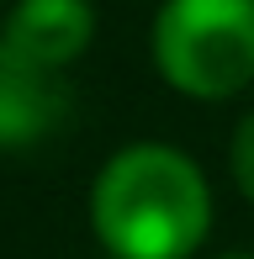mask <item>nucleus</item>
I'll use <instances>...</instances> for the list:
<instances>
[{
    "label": "nucleus",
    "instance_id": "1",
    "mask_svg": "<svg viewBox=\"0 0 254 259\" xmlns=\"http://www.w3.org/2000/svg\"><path fill=\"white\" fill-rule=\"evenodd\" d=\"M90 228L111 259H191L212 233V185L170 143H127L96 169Z\"/></svg>",
    "mask_w": 254,
    "mask_h": 259
},
{
    "label": "nucleus",
    "instance_id": "2",
    "mask_svg": "<svg viewBox=\"0 0 254 259\" xmlns=\"http://www.w3.org/2000/svg\"><path fill=\"white\" fill-rule=\"evenodd\" d=\"M148 48L170 90L228 101L254 79V0H164Z\"/></svg>",
    "mask_w": 254,
    "mask_h": 259
},
{
    "label": "nucleus",
    "instance_id": "3",
    "mask_svg": "<svg viewBox=\"0 0 254 259\" xmlns=\"http://www.w3.org/2000/svg\"><path fill=\"white\" fill-rule=\"evenodd\" d=\"M69 116L64 69H48L0 37V148H37Z\"/></svg>",
    "mask_w": 254,
    "mask_h": 259
},
{
    "label": "nucleus",
    "instance_id": "4",
    "mask_svg": "<svg viewBox=\"0 0 254 259\" xmlns=\"http://www.w3.org/2000/svg\"><path fill=\"white\" fill-rule=\"evenodd\" d=\"M0 37L48 69H69L96 42V6L90 0H16L6 11Z\"/></svg>",
    "mask_w": 254,
    "mask_h": 259
},
{
    "label": "nucleus",
    "instance_id": "5",
    "mask_svg": "<svg viewBox=\"0 0 254 259\" xmlns=\"http://www.w3.org/2000/svg\"><path fill=\"white\" fill-rule=\"evenodd\" d=\"M228 175H233V185L254 201V111L233 127V143H228Z\"/></svg>",
    "mask_w": 254,
    "mask_h": 259
},
{
    "label": "nucleus",
    "instance_id": "6",
    "mask_svg": "<svg viewBox=\"0 0 254 259\" xmlns=\"http://www.w3.org/2000/svg\"><path fill=\"white\" fill-rule=\"evenodd\" d=\"M223 259H254V254H223Z\"/></svg>",
    "mask_w": 254,
    "mask_h": 259
},
{
    "label": "nucleus",
    "instance_id": "7",
    "mask_svg": "<svg viewBox=\"0 0 254 259\" xmlns=\"http://www.w3.org/2000/svg\"><path fill=\"white\" fill-rule=\"evenodd\" d=\"M0 27H6V16H0Z\"/></svg>",
    "mask_w": 254,
    "mask_h": 259
}]
</instances>
